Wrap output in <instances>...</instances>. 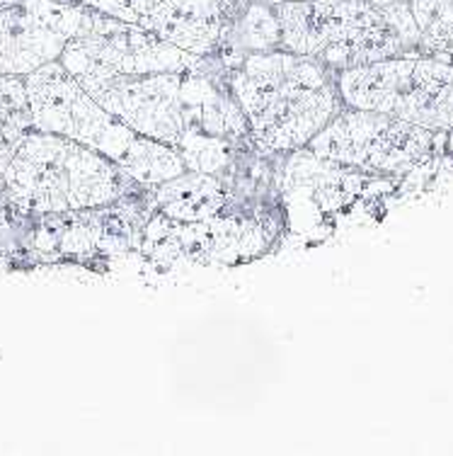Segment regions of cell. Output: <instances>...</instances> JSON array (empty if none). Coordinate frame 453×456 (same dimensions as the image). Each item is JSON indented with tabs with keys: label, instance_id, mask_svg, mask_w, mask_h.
<instances>
[{
	"label": "cell",
	"instance_id": "6da1fadb",
	"mask_svg": "<svg viewBox=\"0 0 453 456\" xmlns=\"http://www.w3.org/2000/svg\"><path fill=\"white\" fill-rule=\"evenodd\" d=\"M78 83L129 129L177 153L201 134L250 146L247 124L228 88L226 70H173Z\"/></svg>",
	"mask_w": 453,
	"mask_h": 456
},
{
	"label": "cell",
	"instance_id": "7a4b0ae2",
	"mask_svg": "<svg viewBox=\"0 0 453 456\" xmlns=\"http://www.w3.org/2000/svg\"><path fill=\"white\" fill-rule=\"evenodd\" d=\"M226 83L245 117L250 146L262 156L305 149L344 107L335 70L287 49L247 53L226 69Z\"/></svg>",
	"mask_w": 453,
	"mask_h": 456
},
{
	"label": "cell",
	"instance_id": "3957f363",
	"mask_svg": "<svg viewBox=\"0 0 453 456\" xmlns=\"http://www.w3.org/2000/svg\"><path fill=\"white\" fill-rule=\"evenodd\" d=\"M25 90L36 132L61 134L100 151L139 187H153L187 170L177 151L129 129L100 105L61 61L46 63L25 76Z\"/></svg>",
	"mask_w": 453,
	"mask_h": 456
},
{
	"label": "cell",
	"instance_id": "277c9868",
	"mask_svg": "<svg viewBox=\"0 0 453 456\" xmlns=\"http://www.w3.org/2000/svg\"><path fill=\"white\" fill-rule=\"evenodd\" d=\"M0 184L8 202L20 209L61 216L119 202L136 183L100 151L61 134L32 129Z\"/></svg>",
	"mask_w": 453,
	"mask_h": 456
},
{
	"label": "cell",
	"instance_id": "5b68a950",
	"mask_svg": "<svg viewBox=\"0 0 453 456\" xmlns=\"http://www.w3.org/2000/svg\"><path fill=\"white\" fill-rule=\"evenodd\" d=\"M281 25V49L344 70L415 56L385 22L384 10L367 0H284L274 3Z\"/></svg>",
	"mask_w": 453,
	"mask_h": 456
},
{
	"label": "cell",
	"instance_id": "8992f818",
	"mask_svg": "<svg viewBox=\"0 0 453 456\" xmlns=\"http://www.w3.org/2000/svg\"><path fill=\"white\" fill-rule=\"evenodd\" d=\"M342 105L391 114L429 132L453 129V61L429 53L335 70Z\"/></svg>",
	"mask_w": 453,
	"mask_h": 456
},
{
	"label": "cell",
	"instance_id": "52a82bcc",
	"mask_svg": "<svg viewBox=\"0 0 453 456\" xmlns=\"http://www.w3.org/2000/svg\"><path fill=\"white\" fill-rule=\"evenodd\" d=\"M439 134L391 114L342 107L305 149L359 173L402 175L434 153Z\"/></svg>",
	"mask_w": 453,
	"mask_h": 456
},
{
	"label": "cell",
	"instance_id": "ba28073f",
	"mask_svg": "<svg viewBox=\"0 0 453 456\" xmlns=\"http://www.w3.org/2000/svg\"><path fill=\"white\" fill-rule=\"evenodd\" d=\"M59 61L76 80L173 70H226L221 59H206L177 49L143 27L109 15H102L93 32L70 39Z\"/></svg>",
	"mask_w": 453,
	"mask_h": 456
},
{
	"label": "cell",
	"instance_id": "9c48e42d",
	"mask_svg": "<svg viewBox=\"0 0 453 456\" xmlns=\"http://www.w3.org/2000/svg\"><path fill=\"white\" fill-rule=\"evenodd\" d=\"M100 18L78 0H0V76L25 78L59 61L70 39L93 32Z\"/></svg>",
	"mask_w": 453,
	"mask_h": 456
},
{
	"label": "cell",
	"instance_id": "30bf717a",
	"mask_svg": "<svg viewBox=\"0 0 453 456\" xmlns=\"http://www.w3.org/2000/svg\"><path fill=\"white\" fill-rule=\"evenodd\" d=\"M139 27L177 49L218 59L228 32V0H163Z\"/></svg>",
	"mask_w": 453,
	"mask_h": 456
},
{
	"label": "cell",
	"instance_id": "8fae6325",
	"mask_svg": "<svg viewBox=\"0 0 453 456\" xmlns=\"http://www.w3.org/2000/svg\"><path fill=\"white\" fill-rule=\"evenodd\" d=\"M149 200L166 219L197 224L226 209L228 187L218 175L184 170L182 175L153 184Z\"/></svg>",
	"mask_w": 453,
	"mask_h": 456
},
{
	"label": "cell",
	"instance_id": "7c38bea8",
	"mask_svg": "<svg viewBox=\"0 0 453 456\" xmlns=\"http://www.w3.org/2000/svg\"><path fill=\"white\" fill-rule=\"evenodd\" d=\"M281 49V25L270 0H228V32L221 63L233 69L247 53Z\"/></svg>",
	"mask_w": 453,
	"mask_h": 456
},
{
	"label": "cell",
	"instance_id": "4fadbf2b",
	"mask_svg": "<svg viewBox=\"0 0 453 456\" xmlns=\"http://www.w3.org/2000/svg\"><path fill=\"white\" fill-rule=\"evenodd\" d=\"M35 129L27 102L25 78L0 76V180L25 136Z\"/></svg>",
	"mask_w": 453,
	"mask_h": 456
},
{
	"label": "cell",
	"instance_id": "5bb4252c",
	"mask_svg": "<svg viewBox=\"0 0 453 456\" xmlns=\"http://www.w3.org/2000/svg\"><path fill=\"white\" fill-rule=\"evenodd\" d=\"M419 27V49L453 61V0H408Z\"/></svg>",
	"mask_w": 453,
	"mask_h": 456
},
{
	"label": "cell",
	"instance_id": "9a60e30c",
	"mask_svg": "<svg viewBox=\"0 0 453 456\" xmlns=\"http://www.w3.org/2000/svg\"><path fill=\"white\" fill-rule=\"evenodd\" d=\"M381 10H384L385 22L398 35L402 46L410 53H422V49H419V27L415 18H412L408 0H392V3L384 5Z\"/></svg>",
	"mask_w": 453,
	"mask_h": 456
},
{
	"label": "cell",
	"instance_id": "2e32d148",
	"mask_svg": "<svg viewBox=\"0 0 453 456\" xmlns=\"http://www.w3.org/2000/svg\"><path fill=\"white\" fill-rule=\"evenodd\" d=\"M87 8L97 10L102 15H109L114 20H122L129 25H139L141 20L149 15L150 10L160 5L163 0H78Z\"/></svg>",
	"mask_w": 453,
	"mask_h": 456
},
{
	"label": "cell",
	"instance_id": "e0dca14e",
	"mask_svg": "<svg viewBox=\"0 0 453 456\" xmlns=\"http://www.w3.org/2000/svg\"><path fill=\"white\" fill-rule=\"evenodd\" d=\"M449 132H451V134H449V136H446V139H449V149L453 151V129H449Z\"/></svg>",
	"mask_w": 453,
	"mask_h": 456
},
{
	"label": "cell",
	"instance_id": "ac0fdd59",
	"mask_svg": "<svg viewBox=\"0 0 453 456\" xmlns=\"http://www.w3.org/2000/svg\"><path fill=\"white\" fill-rule=\"evenodd\" d=\"M270 3H284V0H270Z\"/></svg>",
	"mask_w": 453,
	"mask_h": 456
},
{
	"label": "cell",
	"instance_id": "d6986e66",
	"mask_svg": "<svg viewBox=\"0 0 453 456\" xmlns=\"http://www.w3.org/2000/svg\"><path fill=\"white\" fill-rule=\"evenodd\" d=\"M66 3H73V0H66Z\"/></svg>",
	"mask_w": 453,
	"mask_h": 456
}]
</instances>
